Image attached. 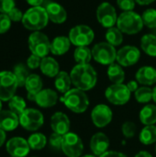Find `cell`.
<instances>
[{
    "mask_svg": "<svg viewBox=\"0 0 156 157\" xmlns=\"http://www.w3.org/2000/svg\"><path fill=\"white\" fill-rule=\"evenodd\" d=\"M19 117L10 109H2L0 111V129L5 132H12L17 128Z\"/></svg>",
    "mask_w": 156,
    "mask_h": 157,
    "instance_id": "22",
    "label": "cell"
},
{
    "mask_svg": "<svg viewBox=\"0 0 156 157\" xmlns=\"http://www.w3.org/2000/svg\"><path fill=\"white\" fill-rule=\"evenodd\" d=\"M44 123L43 114L36 109H26L19 116V124L29 132H36Z\"/></svg>",
    "mask_w": 156,
    "mask_h": 157,
    "instance_id": "10",
    "label": "cell"
},
{
    "mask_svg": "<svg viewBox=\"0 0 156 157\" xmlns=\"http://www.w3.org/2000/svg\"><path fill=\"white\" fill-rule=\"evenodd\" d=\"M137 132V126L131 121H126L121 125V132L127 139H131L135 136Z\"/></svg>",
    "mask_w": 156,
    "mask_h": 157,
    "instance_id": "37",
    "label": "cell"
},
{
    "mask_svg": "<svg viewBox=\"0 0 156 157\" xmlns=\"http://www.w3.org/2000/svg\"><path fill=\"white\" fill-rule=\"evenodd\" d=\"M17 87V81L12 72H0V99L2 101H9L15 96Z\"/></svg>",
    "mask_w": 156,
    "mask_h": 157,
    "instance_id": "11",
    "label": "cell"
},
{
    "mask_svg": "<svg viewBox=\"0 0 156 157\" xmlns=\"http://www.w3.org/2000/svg\"><path fill=\"white\" fill-rule=\"evenodd\" d=\"M91 121L97 128H105L113 119V111L106 104H97L91 110Z\"/></svg>",
    "mask_w": 156,
    "mask_h": 157,
    "instance_id": "13",
    "label": "cell"
},
{
    "mask_svg": "<svg viewBox=\"0 0 156 157\" xmlns=\"http://www.w3.org/2000/svg\"><path fill=\"white\" fill-rule=\"evenodd\" d=\"M134 157H153V155L147 151H140Z\"/></svg>",
    "mask_w": 156,
    "mask_h": 157,
    "instance_id": "49",
    "label": "cell"
},
{
    "mask_svg": "<svg viewBox=\"0 0 156 157\" xmlns=\"http://www.w3.org/2000/svg\"><path fill=\"white\" fill-rule=\"evenodd\" d=\"M139 120L144 125H155L156 105L146 104L139 112Z\"/></svg>",
    "mask_w": 156,
    "mask_h": 157,
    "instance_id": "25",
    "label": "cell"
},
{
    "mask_svg": "<svg viewBox=\"0 0 156 157\" xmlns=\"http://www.w3.org/2000/svg\"><path fill=\"white\" fill-rule=\"evenodd\" d=\"M92 50L88 46L76 47L74 52V59L77 64H87L92 60Z\"/></svg>",
    "mask_w": 156,
    "mask_h": 157,
    "instance_id": "30",
    "label": "cell"
},
{
    "mask_svg": "<svg viewBox=\"0 0 156 157\" xmlns=\"http://www.w3.org/2000/svg\"><path fill=\"white\" fill-rule=\"evenodd\" d=\"M6 149L12 157H26L30 151L28 141L22 137H13L8 140Z\"/></svg>",
    "mask_w": 156,
    "mask_h": 157,
    "instance_id": "15",
    "label": "cell"
},
{
    "mask_svg": "<svg viewBox=\"0 0 156 157\" xmlns=\"http://www.w3.org/2000/svg\"><path fill=\"white\" fill-rule=\"evenodd\" d=\"M45 9L47 11L49 19L55 24H63L67 19V12L65 8L56 2H51L46 6Z\"/></svg>",
    "mask_w": 156,
    "mask_h": 157,
    "instance_id": "19",
    "label": "cell"
},
{
    "mask_svg": "<svg viewBox=\"0 0 156 157\" xmlns=\"http://www.w3.org/2000/svg\"><path fill=\"white\" fill-rule=\"evenodd\" d=\"M29 5L31 6H40L43 3V0H26Z\"/></svg>",
    "mask_w": 156,
    "mask_h": 157,
    "instance_id": "46",
    "label": "cell"
},
{
    "mask_svg": "<svg viewBox=\"0 0 156 157\" xmlns=\"http://www.w3.org/2000/svg\"><path fill=\"white\" fill-rule=\"evenodd\" d=\"M98 157H128L125 154L121 153V152H118V151H108L105 154H103L102 155Z\"/></svg>",
    "mask_w": 156,
    "mask_h": 157,
    "instance_id": "44",
    "label": "cell"
},
{
    "mask_svg": "<svg viewBox=\"0 0 156 157\" xmlns=\"http://www.w3.org/2000/svg\"><path fill=\"white\" fill-rule=\"evenodd\" d=\"M73 85L70 74L65 71H60V73L55 76L54 86L56 90L61 94H65L67 91L71 89V86Z\"/></svg>",
    "mask_w": 156,
    "mask_h": 157,
    "instance_id": "26",
    "label": "cell"
},
{
    "mask_svg": "<svg viewBox=\"0 0 156 157\" xmlns=\"http://www.w3.org/2000/svg\"><path fill=\"white\" fill-rule=\"evenodd\" d=\"M70 76L74 87L85 92L93 89L97 83V73L90 63L74 65Z\"/></svg>",
    "mask_w": 156,
    "mask_h": 157,
    "instance_id": "1",
    "label": "cell"
},
{
    "mask_svg": "<svg viewBox=\"0 0 156 157\" xmlns=\"http://www.w3.org/2000/svg\"><path fill=\"white\" fill-rule=\"evenodd\" d=\"M107 100L116 106H123L127 104L131 97V92L124 84H113L105 90Z\"/></svg>",
    "mask_w": 156,
    "mask_h": 157,
    "instance_id": "8",
    "label": "cell"
},
{
    "mask_svg": "<svg viewBox=\"0 0 156 157\" xmlns=\"http://www.w3.org/2000/svg\"><path fill=\"white\" fill-rule=\"evenodd\" d=\"M139 140L143 145H152L156 143V126L147 125L144 126L140 134Z\"/></svg>",
    "mask_w": 156,
    "mask_h": 157,
    "instance_id": "29",
    "label": "cell"
},
{
    "mask_svg": "<svg viewBox=\"0 0 156 157\" xmlns=\"http://www.w3.org/2000/svg\"><path fill=\"white\" fill-rule=\"evenodd\" d=\"M155 153H156V145H155Z\"/></svg>",
    "mask_w": 156,
    "mask_h": 157,
    "instance_id": "53",
    "label": "cell"
},
{
    "mask_svg": "<svg viewBox=\"0 0 156 157\" xmlns=\"http://www.w3.org/2000/svg\"><path fill=\"white\" fill-rule=\"evenodd\" d=\"M71 41L66 36H58L51 42V52L53 55L61 56L65 54L71 47Z\"/></svg>",
    "mask_w": 156,
    "mask_h": 157,
    "instance_id": "23",
    "label": "cell"
},
{
    "mask_svg": "<svg viewBox=\"0 0 156 157\" xmlns=\"http://www.w3.org/2000/svg\"><path fill=\"white\" fill-rule=\"evenodd\" d=\"M108 77L110 82L113 84H123L125 80V72L121 65L117 63H112L108 65V71H107Z\"/></svg>",
    "mask_w": 156,
    "mask_h": 157,
    "instance_id": "27",
    "label": "cell"
},
{
    "mask_svg": "<svg viewBox=\"0 0 156 157\" xmlns=\"http://www.w3.org/2000/svg\"><path fill=\"white\" fill-rule=\"evenodd\" d=\"M13 74L16 76V79L17 81V85L19 87H23L25 86L26 81L29 77V75H30L29 73L28 68L23 64V63H18L14 67V71Z\"/></svg>",
    "mask_w": 156,
    "mask_h": 157,
    "instance_id": "35",
    "label": "cell"
},
{
    "mask_svg": "<svg viewBox=\"0 0 156 157\" xmlns=\"http://www.w3.org/2000/svg\"><path fill=\"white\" fill-rule=\"evenodd\" d=\"M135 5H136L135 0H117V6L124 12L133 11Z\"/></svg>",
    "mask_w": 156,
    "mask_h": 157,
    "instance_id": "40",
    "label": "cell"
},
{
    "mask_svg": "<svg viewBox=\"0 0 156 157\" xmlns=\"http://www.w3.org/2000/svg\"><path fill=\"white\" fill-rule=\"evenodd\" d=\"M49 20L45 7L32 6L24 13L21 22L27 29L40 31L47 26Z\"/></svg>",
    "mask_w": 156,
    "mask_h": 157,
    "instance_id": "3",
    "label": "cell"
},
{
    "mask_svg": "<svg viewBox=\"0 0 156 157\" xmlns=\"http://www.w3.org/2000/svg\"><path fill=\"white\" fill-rule=\"evenodd\" d=\"M117 28L125 34L134 35L142 31L144 24L138 13L133 11H126L122 12L117 20Z\"/></svg>",
    "mask_w": 156,
    "mask_h": 157,
    "instance_id": "4",
    "label": "cell"
},
{
    "mask_svg": "<svg viewBox=\"0 0 156 157\" xmlns=\"http://www.w3.org/2000/svg\"><path fill=\"white\" fill-rule=\"evenodd\" d=\"M91 50L93 59L102 65H110L114 63L117 59L118 51L113 45L107 41L97 43Z\"/></svg>",
    "mask_w": 156,
    "mask_h": 157,
    "instance_id": "6",
    "label": "cell"
},
{
    "mask_svg": "<svg viewBox=\"0 0 156 157\" xmlns=\"http://www.w3.org/2000/svg\"><path fill=\"white\" fill-rule=\"evenodd\" d=\"M106 40L114 47L120 46L123 42V33L117 27L109 28L106 31Z\"/></svg>",
    "mask_w": 156,
    "mask_h": 157,
    "instance_id": "32",
    "label": "cell"
},
{
    "mask_svg": "<svg viewBox=\"0 0 156 157\" xmlns=\"http://www.w3.org/2000/svg\"><path fill=\"white\" fill-rule=\"evenodd\" d=\"M62 152L67 157H81L84 152L82 138L75 132H69L63 136Z\"/></svg>",
    "mask_w": 156,
    "mask_h": 157,
    "instance_id": "9",
    "label": "cell"
},
{
    "mask_svg": "<svg viewBox=\"0 0 156 157\" xmlns=\"http://www.w3.org/2000/svg\"><path fill=\"white\" fill-rule=\"evenodd\" d=\"M153 95L154 93L151 87L143 86L139 87L134 93V98L140 104H148L151 100H153Z\"/></svg>",
    "mask_w": 156,
    "mask_h": 157,
    "instance_id": "33",
    "label": "cell"
},
{
    "mask_svg": "<svg viewBox=\"0 0 156 157\" xmlns=\"http://www.w3.org/2000/svg\"><path fill=\"white\" fill-rule=\"evenodd\" d=\"M43 82L41 77L37 74H30L26 81L25 88L28 92L27 98L29 101H35L37 94L42 90Z\"/></svg>",
    "mask_w": 156,
    "mask_h": 157,
    "instance_id": "21",
    "label": "cell"
},
{
    "mask_svg": "<svg viewBox=\"0 0 156 157\" xmlns=\"http://www.w3.org/2000/svg\"><path fill=\"white\" fill-rule=\"evenodd\" d=\"M59 100L58 93L51 88H45L40 90L37 96L35 102L36 104L43 109H49L54 107Z\"/></svg>",
    "mask_w": 156,
    "mask_h": 157,
    "instance_id": "18",
    "label": "cell"
},
{
    "mask_svg": "<svg viewBox=\"0 0 156 157\" xmlns=\"http://www.w3.org/2000/svg\"><path fill=\"white\" fill-rule=\"evenodd\" d=\"M23 13L21 12V10H19L17 7H14L10 12L7 13V16L9 17V18L11 19V21L14 22H18V21H22L23 18Z\"/></svg>",
    "mask_w": 156,
    "mask_h": 157,
    "instance_id": "43",
    "label": "cell"
},
{
    "mask_svg": "<svg viewBox=\"0 0 156 157\" xmlns=\"http://www.w3.org/2000/svg\"><path fill=\"white\" fill-rule=\"evenodd\" d=\"M51 128L53 132L60 135H65L70 132L71 121L69 117L62 112L57 111L51 117Z\"/></svg>",
    "mask_w": 156,
    "mask_h": 157,
    "instance_id": "16",
    "label": "cell"
},
{
    "mask_svg": "<svg viewBox=\"0 0 156 157\" xmlns=\"http://www.w3.org/2000/svg\"><path fill=\"white\" fill-rule=\"evenodd\" d=\"M28 44L31 54L37 55L41 59L48 56L51 52V41L48 36L40 31H33L28 40Z\"/></svg>",
    "mask_w": 156,
    "mask_h": 157,
    "instance_id": "5",
    "label": "cell"
},
{
    "mask_svg": "<svg viewBox=\"0 0 156 157\" xmlns=\"http://www.w3.org/2000/svg\"><path fill=\"white\" fill-rule=\"evenodd\" d=\"M40 63H41L40 57L34 55V54H31L27 60V66H28V68L34 70V69H37L40 66Z\"/></svg>",
    "mask_w": 156,
    "mask_h": 157,
    "instance_id": "42",
    "label": "cell"
},
{
    "mask_svg": "<svg viewBox=\"0 0 156 157\" xmlns=\"http://www.w3.org/2000/svg\"><path fill=\"white\" fill-rule=\"evenodd\" d=\"M81 157H97V156H96L95 155H89V154H87V155H82Z\"/></svg>",
    "mask_w": 156,
    "mask_h": 157,
    "instance_id": "51",
    "label": "cell"
},
{
    "mask_svg": "<svg viewBox=\"0 0 156 157\" xmlns=\"http://www.w3.org/2000/svg\"><path fill=\"white\" fill-rule=\"evenodd\" d=\"M141 58V51L136 46L126 45L117 52V63L122 67H130L136 64Z\"/></svg>",
    "mask_w": 156,
    "mask_h": 157,
    "instance_id": "14",
    "label": "cell"
},
{
    "mask_svg": "<svg viewBox=\"0 0 156 157\" xmlns=\"http://www.w3.org/2000/svg\"><path fill=\"white\" fill-rule=\"evenodd\" d=\"M6 132L3 131L2 129H0V147L5 144L6 142Z\"/></svg>",
    "mask_w": 156,
    "mask_h": 157,
    "instance_id": "47",
    "label": "cell"
},
{
    "mask_svg": "<svg viewBox=\"0 0 156 157\" xmlns=\"http://www.w3.org/2000/svg\"><path fill=\"white\" fill-rule=\"evenodd\" d=\"M11 157H12V156H11Z\"/></svg>",
    "mask_w": 156,
    "mask_h": 157,
    "instance_id": "54",
    "label": "cell"
},
{
    "mask_svg": "<svg viewBox=\"0 0 156 157\" xmlns=\"http://www.w3.org/2000/svg\"><path fill=\"white\" fill-rule=\"evenodd\" d=\"M97 19L106 29L114 27L117 24L118 15L115 7L108 2L101 3L97 8Z\"/></svg>",
    "mask_w": 156,
    "mask_h": 157,
    "instance_id": "12",
    "label": "cell"
},
{
    "mask_svg": "<svg viewBox=\"0 0 156 157\" xmlns=\"http://www.w3.org/2000/svg\"><path fill=\"white\" fill-rule=\"evenodd\" d=\"M29 145L30 149L35 151H40L43 149L47 144V138L41 132H35L32 133L28 139Z\"/></svg>",
    "mask_w": 156,
    "mask_h": 157,
    "instance_id": "31",
    "label": "cell"
},
{
    "mask_svg": "<svg viewBox=\"0 0 156 157\" xmlns=\"http://www.w3.org/2000/svg\"><path fill=\"white\" fill-rule=\"evenodd\" d=\"M8 108L11 111L16 113L18 117L23 113V111L27 109L26 108V101L23 98L19 96H14L8 101Z\"/></svg>",
    "mask_w": 156,
    "mask_h": 157,
    "instance_id": "34",
    "label": "cell"
},
{
    "mask_svg": "<svg viewBox=\"0 0 156 157\" xmlns=\"http://www.w3.org/2000/svg\"><path fill=\"white\" fill-rule=\"evenodd\" d=\"M127 87L129 88V90L131 92V93H135L137 91V89L139 88V83L136 81V80H131V81H129L127 84H126Z\"/></svg>",
    "mask_w": 156,
    "mask_h": 157,
    "instance_id": "45",
    "label": "cell"
},
{
    "mask_svg": "<svg viewBox=\"0 0 156 157\" xmlns=\"http://www.w3.org/2000/svg\"><path fill=\"white\" fill-rule=\"evenodd\" d=\"M40 69L41 73L48 77H55L60 73V66L58 62L50 56H46L41 59Z\"/></svg>",
    "mask_w": 156,
    "mask_h": 157,
    "instance_id": "24",
    "label": "cell"
},
{
    "mask_svg": "<svg viewBox=\"0 0 156 157\" xmlns=\"http://www.w3.org/2000/svg\"><path fill=\"white\" fill-rule=\"evenodd\" d=\"M2 110V100L0 99V111Z\"/></svg>",
    "mask_w": 156,
    "mask_h": 157,
    "instance_id": "52",
    "label": "cell"
},
{
    "mask_svg": "<svg viewBox=\"0 0 156 157\" xmlns=\"http://www.w3.org/2000/svg\"><path fill=\"white\" fill-rule=\"evenodd\" d=\"M60 101L72 112L84 113L89 107V98L86 93L76 87L71 88L60 98Z\"/></svg>",
    "mask_w": 156,
    "mask_h": 157,
    "instance_id": "2",
    "label": "cell"
},
{
    "mask_svg": "<svg viewBox=\"0 0 156 157\" xmlns=\"http://www.w3.org/2000/svg\"><path fill=\"white\" fill-rule=\"evenodd\" d=\"M142 18L143 21L144 26L150 28V29H155L156 28V9L154 8H148L146 9L143 15Z\"/></svg>",
    "mask_w": 156,
    "mask_h": 157,
    "instance_id": "36",
    "label": "cell"
},
{
    "mask_svg": "<svg viewBox=\"0 0 156 157\" xmlns=\"http://www.w3.org/2000/svg\"><path fill=\"white\" fill-rule=\"evenodd\" d=\"M62 144H63V135L52 132L49 138V144L51 148L55 151H62Z\"/></svg>",
    "mask_w": 156,
    "mask_h": 157,
    "instance_id": "38",
    "label": "cell"
},
{
    "mask_svg": "<svg viewBox=\"0 0 156 157\" xmlns=\"http://www.w3.org/2000/svg\"><path fill=\"white\" fill-rule=\"evenodd\" d=\"M155 0H135V2L141 6H148L151 5L152 3H154Z\"/></svg>",
    "mask_w": 156,
    "mask_h": 157,
    "instance_id": "48",
    "label": "cell"
},
{
    "mask_svg": "<svg viewBox=\"0 0 156 157\" xmlns=\"http://www.w3.org/2000/svg\"><path fill=\"white\" fill-rule=\"evenodd\" d=\"M110 142L108 137L101 132H96L90 139V150L96 156H100L108 151Z\"/></svg>",
    "mask_w": 156,
    "mask_h": 157,
    "instance_id": "17",
    "label": "cell"
},
{
    "mask_svg": "<svg viewBox=\"0 0 156 157\" xmlns=\"http://www.w3.org/2000/svg\"><path fill=\"white\" fill-rule=\"evenodd\" d=\"M68 38L76 47L88 46L95 39V32L87 25H76L70 29Z\"/></svg>",
    "mask_w": 156,
    "mask_h": 157,
    "instance_id": "7",
    "label": "cell"
},
{
    "mask_svg": "<svg viewBox=\"0 0 156 157\" xmlns=\"http://www.w3.org/2000/svg\"><path fill=\"white\" fill-rule=\"evenodd\" d=\"M153 93H154V95H153V100H154V102L155 103L156 105V86L153 88Z\"/></svg>",
    "mask_w": 156,
    "mask_h": 157,
    "instance_id": "50",
    "label": "cell"
},
{
    "mask_svg": "<svg viewBox=\"0 0 156 157\" xmlns=\"http://www.w3.org/2000/svg\"><path fill=\"white\" fill-rule=\"evenodd\" d=\"M135 80L146 86H151L156 84V69L153 66L144 65L138 69L135 74Z\"/></svg>",
    "mask_w": 156,
    "mask_h": 157,
    "instance_id": "20",
    "label": "cell"
},
{
    "mask_svg": "<svg viewBox=\"0 0 156 157\" xmlns=\"http://www.w3.org/2000/svg\"><path fill=\"white\" fill-rule=\"evenodd\" d=\"M11 27V19L7 14H0V34H4L9 30Z\"/></svg>",
    "mask_w": 156,
    "mask_h": 157,
    "instance_id": "39",
    "label": "cell"
},
{
    "mask_svg": "<svg viewBox=\"0 0 156 157\" xmlns=\"http://www.w3.org/2000/svg\"><path fill=\"white\" fill-rule=\"evenodd\" d=\"M15 5V0H0V13L7 14L14 7H16Z\"/></svg>",
    "mask_w": 156,
    "mask_h": 157,
    "instance_id": "41",
    "label": "cell"
},
{
    "mask_svg": "<svg viewBox=\"0 0 156 157\" xmlns=\"http://www.w3.org/2000/svg\"><path fill=\"white\" fill-rule=\"evenodd\" d=\"M141 48L148 56L156 57V36L145 34L141 39Z\"/></svg>",
    "mask_w": 156,
    "mask_h": 157,
    "instance_id": "28",
    "label": "cell"
}]
</instances>
